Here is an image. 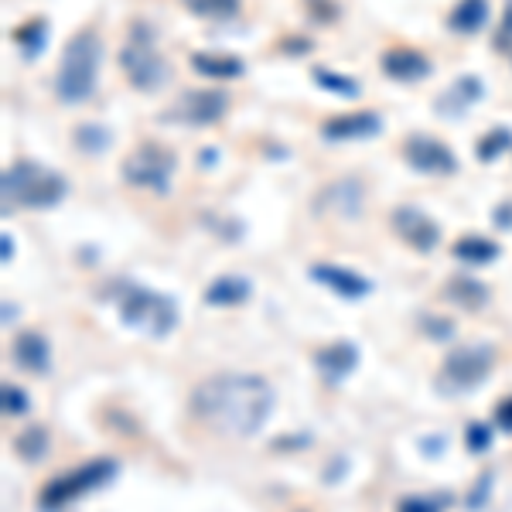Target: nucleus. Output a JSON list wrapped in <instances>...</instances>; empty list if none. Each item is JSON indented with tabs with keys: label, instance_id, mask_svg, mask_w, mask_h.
<instances>
[{
	"label": "nucleus",
	"instance_id": "1",
	"mask_svg": "<svg viewBox=\"0 0 512 512\" xmlns=\"http://www.w3.org/2000/svg\"><path fill=\"white\" fill-rule=\"evenodd\" d=\"M274 410L267 379L250 373H219L195 386L192 417L222 437H253Z\"/></svg>",
	"mask_w": 512,
	"mask_h": 512
},
{
	"label": "nucleus",
	"instance_id": "2",
	"mask_svg": "<svg viewBox=\"0 0 512 512\" xmlns=\"http://www.w3.org/2000/svg\"><path fill=\"white\" fill-rule=\"evenodd\" d=\"M99 62H103V38L96 31H79L65 41L59 72H55V96L65 106L89 103L99 82Z\"/></svg>",
	"mask_w": 512,
	"mask_h": 512
},
{
	"label": "nucleus",
	"instance_id": "3",
	"mask_svg": "<svg viewBox=\"0 0 512 512\" xmlns=\"http://www.w3.org/2000/svg\"><path fill=\"white\" fill-rule=\"evenodd\" d=\"M0 192L7 205H18V209H55L69 195V181L45 164L14 161L0 178Z\"/></svg>",
	"mask_w": 512,
	"mask_h": 512
},
{
	"label": "nucleus",
	"instance_id": "4",
	"mask_svg": "<svg viewBox=\"0 0 512 512\" xmlns=\"http://www.w3.org/2000/svg\"><path fill=\"white\" fill-rule=\"evenodd\" d=\"M113 301H117L120 321L137 332L151 335V338H164L175 332L178 325V308L171 297H164L158 291H147V287L134 284V280H120L113 287Z\"/></svg>",
	"mask_w": 512,
	"mask_h": 512
},
{
	"label": "nucleus",
	"instance_id": "5",
	"mask_svg": "<svg viewBox=\"0 0 512 512\" xmlns=\"http://www.w3.org/2000/svg\"><path fill=\"white\" fill-rule=\"evenodd\" d=\"M120 72L127 76V82L140 93H154V89L164 86L168 79V62L158 52V41H154V31L147 28L144 21L130 24V38L127 45L120 48Z\"/></svg>",
	"mask_w": 512,
	"mask_h": 512
},
{
	"label": "nucleus",
	"instance_id": "6",
	"mask_svg": "<svg viewBox=\"0 0 512 512\" xmlns=\"http://www.w3.org/2000/svg\"><path fill=\"white\" fill-rule=\"evenodd\" d=\"M175 168H178V158L171 147L158 144V140H144V144H137L134 151L123 158L120 175L127 185L164 195L171 188V181H175Z\"/></svg>",
	"mask_w": 512,
	"mask_h": 512
},
{
	"label": "nucleus",
	"instance_id": "7",
	"mask_svg": "<svg viewBox=\"0 0 512 512\" xmlns=\"http://www.w3.org/2000/svg\"><path fill=\"white\" fill-rule=\"evenodd\" d=\"M229 96L222 89H185L168 110L161 113V123H181V127H212L226 117Z\"/></svg>",
	"mask_w": 512,
	"mask_h": 512
},
{
	"label": "nucleus",
	"instance_id": "8",
	"mask_svg": "<svg viewBox=\"0 0 512 512\" xmlns=\"http://www.w3.org/2000/svg\"><path fill=\"white\" fill-rule=\"evenodd\" d=\"M113 472H117V461L110 458H99V461H89V465L76 468V472L69 475H59L55 482H48L45 489H41V502L45 506H65V502H76L79 495L93 492L96 485L110 482Z\"/></svg>",
	"mask_w": 512,
	"mask_h": 512
},
{
	"label": "nucleus",
	"instance_id": "9",
	"mask_svg": "<svg viewBox=\"0 0 512 512\" xmlns=\"http://www.w3.org/2000/svg\"><path fill=\"white\" fill-rule=\"evenodd\" d=\"M403 161L427 178H451L458 175V158L444 140L427 134H410L403 140Z\"/></svg>",
	"mask_w": 512,
	"mask_h": 512
},
{
	"label": "nucleus",
	"instance_id": "10",
	"mask_svg": "<svg viewBox=\"0 0 512 512\" xmlns=\"http://www.w3.org/2000/svg\"><path fill=\"white\" fill-rule=\"evenodd\" d=\"M366 205V185L355 175H342L335 181H328L325 188H318V195L311 198V209L318 216H332V219H355Z\"/></svg>",
	"mask_w": 512,
	"mask_h": 512
},
{
	"label": "nucleus",
	"instance_id": "11",
	"mask_svg": "<svg viewBox=\"0 0 512 512\" xmlns=\"http://www.w3.org/2000/svg\"><path fill=\"white\" fill-rule=\"evenodd\" d=\"M390 226H393V233L417 253H431L434 246L441 243V226H437L424 209H417V205H400V209H393Z\"/></svg>",
	"mask_w": 512,
	"mask_h": 512
},
{
	"label": "nucleus",
	"instance_id": "12",
	"mask_svg": "<svg viewBox=\"0 0 512 512\" xmlns=\"http://www.w3.org/2000/svg\"><path fill=\"white\" fill-rule=\"evenodd\" d=\"M489 369H492V352L468 345V349H458L448 355L441 383L451 386V390H472V386H478L485 376H489Z\"/></svg>",
	"mask_w": 512,
	"mask_h": 512
},
{
	"label": "nucleus",
	"instance_id": "13",
	"mask_svg": "<svg viewBox=\"0 0 512 512\" xmlns=\"http://www.w3.org/2000/svg\"><path fill=\"white\" fill-rule=\"evenodd\" d=\"M379 69H383L386 79L393 82H420L431 76V59H427L424 52H417V48L410 45H393L383 52V59H379Z\"/></svg>",
	"mask_w": 512,
	"mask_h": 512
},
{
	"label": "nucleus",
	"instance_id": "14",
	"mask_svg": "<svg viewBox=\"0 0 512 512\" xmlns=\"http://www.w3.org/2000/svg\"><path fill=\"white\" fill-rule=\"evenodd\" d=\"M383 130V117L373 110L362 113H342V117H328L321 123V137L332 140V144H342V140H369Z\"/></svg>",
	"mask_w": 512,
	"mask_h": 512
},
{
	"label": "nucleus",
	"instance_id": "15",
	"mask_svg": "<svg viewBox=\"0 0 512 512\" xmlns=\"http://www.w3.org/2000/svg\"><path fill=\"white\" fill-rule=\"evenodd\" d=\"M482 96H485L482 79H478V76H458L441 96L434 99V110L441 113L444 120H458V117H465V113L472 110Z\"/></svg>",
	"mask_w": 512,
	"mask_h": 512
},
{
	"label": "nucleus",
	"instance_id": "16",
	"mask_svg": "<svg viewBox=\"0 0 512 512\" xmlns=\"http://www.w3.org/2000/svg\"><path fill=\"white\" fill-rule=\"evenodd\" d=\"M311 277L318 280V284H325L328 291L342 294V297H366L373 291V284H369L362 274H355V270H345V267H332V263H311L308 270Z\"/></svg>",
	"mask_w": 512,
	"mask_h": 512
},
{
	"label": "nucleus",
	"instance_id": "17",
	"mask_svg": "<svg viewBox=\"0 0 512 512\" xmlns=\"http://www.w3.org/2000/svg\"><path fill=\"white\" fill-rule=\"evenodd\" d=\"M315 362L325 376L342 379L359 366V349H355L352 342H332V345H325V349L315 352Z\"/></svg>",
	"mask_w": 512,
	"mask_h": 512
},
{
	"label": "nucleus",
	"instance_id": "18",
	"mask_svg": "<svg viewBox=\"0 0 512 512\" xmlns=\"http://www.w3.org/2000/svg\"><path fill=\"white\" fill-rule=\"evenodd\" d=\"M489 21V0H458L448 14V28L458 35H478Z\"/></svg>",
	"mask_w": 512,
	"mask_h": 512
},
{
	"label": "nucleus",
	"instance_id": "19",
	"mask_svg": "<svg viewBox=\"0 0 512 512\" xmlns=\"http://www.w3.org/2000/svg\"><path fill=\"white\" fill-rule=\"evenodd\" d=\"M192 69L198 76L209 79H239L246 72V65L239 55H219V52H195L192 55Z\"/></svg>",
	"mask_w": 512,
	"mask_h": 512
},
{
	"label": "nucleus",
	"instance_id": "20",
	"mask_svg": "<svg viewBox=\"0 0 512 512\" xmlns=\"http://www.w3.org/2000/svg\"><path fill=\"white\" fill-rule=\"evenodd\" d=\"M246 297H250V280L236 274L216 277L205 287V304H216V308H233V304H243Z\"/></svg>",
	"mask_w": 512,
	"mask_h": 512
},
{
	"label": "nucleus",
	"instance_id": "21",
	"mask_svg": "<svg viewBox=\"0 0 512 512\" xmlns=\"http://www.w3.org/2000/svg\"><path fill=\"white\" fill-rule=\"evenodd\" d=\"M14 359H18V366H24L28 373H45V369H48L45 335H38V332L18 335V342H14Z\"/></svg>",
	"mask_w": 512,
	"mask_h": 512
},
{
	"label": "nucleus",
	"instance_id": "22",
	"mask_svg": "<svg viewBox=\"0 0 512 512\" xmlns=\"http://www.w3.org/2000/svg\"><path fill=\"white\" fill-rule=\"evenodd\" d=\"M451 253L458 256V260H465V263H492L495 256H499V243L489 239V236L468 233V236L454 239Z\"/></svg>",
	"mask_w": 512,
	"mask_h": 512
},
{
	"label": "nucleus",
	"instance_id": "23",
	"mask_svg": "<svg viewBox=\"0 0 512 512\" xmlns=\"http://www.w3.org/2000/svg\"><path fill=\"white\" fill-rule=\"evenodd\" d=\"M72 140H76V147L82 154L93 158V154H106L113 147V130L106 127V123H79Z\"/></svg>",
	"mask_w": 512,
	"mask_h": 512
},
{
	"label": "nucleus",
	"instance_id": "24",
	"mask_svg": "<svg viewBox=\"0 0 512 512\" xmlns=\"http://www.w3.org/2000/svg\"><path fill=\"white\" fill-rule=\"evenodd\" d=\"M45 35H48V21L45 18H31L14 28V45L24 52V59H35V55L45 48Z\"/></svg>",
	"mask_w": 512,
	"mask_h": 512
},
{
	"label": "nucleus",
	"instance_id": "25",
	"mask_svg": "<svg viewBox=\"0 0 512 512\" xmlns=\"http://www.w3.org/2000/svg\"><path fill=\"white\" fill-rule=\"evenodd\" d=\"M448 297L454 304H461V308L475 311L489 301V291H485V284H478V280H472V277H454L451 287H448Z\"/></svg>",
	"mask_w": 512,
	"mask_h": 512
},
{
	"label": "nucleus",
	"instance_id": "26",
	"mask_svg": "<svg viewBox=\"0 0 512 512\" xmlns=\"http://www.w3.org/2000/svg\"><path fill=\"white\" fill-rule=\"evenodd\" d=\"M311 79H315L318 86L332 96H349V99L359 96V82H355L352 76H342V72H332V69H321V65H315V69H311Z\"/></svg>",
	"mask_w": 512,
	"mask_h": 512
},
{
	"label": "nucleus",
	"instance_id": "27",
	"mask_svg": "<svg viewBox=\"0 0 512 512\" xmlns=\"http://www.w3.org/2000/svg\"><path fill=\"white\" fill-rule=\"evenodd\" d=\"M195 18H209V21H229L239 14V0H181Z\"/></svg>",
	"mask_w": 512,
	"mask_h": 512
},
{
	"label": "nucleus",
	"instance_id": "28",
	"mask_svg": "<svg viewBox=\"0 0 512 512\" xmlns=\"http://www.w3.org/2000/svg\"><path fill=\"white\" fill-rule=\"evenodd\" d=\"M512 147V130L509 127H492L485 137H478V144H475V158L478 161H495L499 154H506Z\"/></svg>",
	"mask_w": 512,
	"mask_h": 512
},
{
	"label": "nucleus",
	"instance_id": "29",
	"mask_svg": "<svg viewBox=\"0 0 512 512\" xmlns=\"http://www.w3.org/2000/svg\"><path fill=\"white\" fill-rule=\"evenodd\" d=\"M45 444H48V437L41 427H31V431H24L18 437V454L24 461H38V458H45Z\"/></svg>",
	"mask_w": 512,
	"mask_h": 512
},
{
	"label": "nucleus",
	"instance_id": "30",
	"mask_svg": "<svg viewBox=\"0 0 512 512\" xmlns=\"http://www.w3.org/2000/svg\"><path fill=\"white\" fill-rule=\"evenodd\" d=\"M495 48L499 52H512V0H506V11H502L499 31H495Z\"/></svg>",
	"mask_w": 512,
	"mask_h": 512
},
{
	"label": "nucleus",
	"instance_id": "31",
	"mask_svg": "<svg viewBox=\"0 0 512 512\" xmlns=\"http://www.w3.org/2000/svg\"><path fill=\"white\" fill-rule=\"evenodd\" d=\"M4 414H28V396H24V390H18V386H4Z\"/></svg>",
	"mask_w": 512,
	"mask_h": 512
},
{
	"label": "nucleus",
	"instance_id": "32",
	"mask_svg": "<svg viewBox=\"0 0 512 512\" xmlns=\"http://www.w3.org/2000/svg\"><path fill=\"white\" fill-rule=\"evenodd\" d=\"M465 441H468V448H472V451H489L492 427L489 424H472V427H468V434H465Z\"/></svg>",
	"mask_w": 512,
	"mask_h": 512
},
{
	"label": "nucleus",
	"instance_id": "33",
	"mask_svg": "<svg viewBox=\"0 0 512 512\" xmlns=\"http://www.w3.org/2000/svg\"><path fill=\"white\" fill-rule=\"evenodd\" d=\"M396 512H441V502H431V499H403Z\"/></svg>",
	"mask_w": 512,
	"mask_h": 512
},
{
	"label": "nucleus",
	"instance_id": "34",
	"mask_svg": "<svg viewBox=\"0 0 512 512\" xmlns=\"http://www.w3.org/2000/svg\"><path fill=\"white\" fill-rule=\"evenodd\" d=\"M308 48H311V41L301 35H291L287 41H280V52H287V55H301V52H308Z\"/></svg>",
	"mask_w": 512,
	"mask_h": 512
},
{
	"label": "nucleus",
	"instance_id": "35",
	"mask_svg": "<svg viewBox=\"0 0 512 512\" xmlns=\"http://www.w3.org/2000/svg\"><path fill=\"white\" fill-rule=\"evenodd\" d=\"M495 226L499 229H512V202H502L499 209H495Z\"/></svg>",
	"mask_w": 512,
	"mask_h": 512
},
{
	"label": "nucleus",
	"instance_id": "36",
	"mask_svg": "<svg viewBox=\"0 0 512 512\" xmlns=\"http://www.w3.org/2000/svg\"><path fill=\"white\" fill-rule=\"evenodd\" d=\"M495 420H499V427H506V431H512V396L509 400L499 403V410H495Z\"/></svg>",
	"mask_w": 512,
	"mask_h": 512
},
{
	"label": "nucleus",
	"instance_id": "37",
	"mask_svg": "<svg viewBox=\"0 0 512 512\" xmlns=\"http://www.w3.org/2000/svg\"><path fill=\"white\" fill-rule=\"evenodd\" d=\"M216 161H219L216 151H202V154H198V164H202V168H212Z\"/></svg>",
	"mask_w": 512,
	"mask_h": 512
}]
</instances>
